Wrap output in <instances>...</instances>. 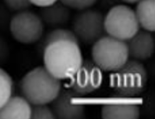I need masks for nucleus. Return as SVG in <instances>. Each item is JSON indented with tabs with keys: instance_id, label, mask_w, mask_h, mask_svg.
<instances>
[{
	"instance_id": "obj_1",
	"label": "nucleus",
	"mask_w": 155,
	"mask_h": 119,
	"mask_svg": "<svg viewBox=\"0 0 155 119\" xmlns=\"http://www.w3.org/2000/svg\"><path fill=\"white\" fill-rule=\"evenodd\" d=\"M43 56L44 67L60 80H71L83 62L79 44L69 40H60L47 45Z\"/></svg>"
},
{
	"instance_id": "obj_2",
	"label": "nucleus",
	"mask_w": 155,
	"mask_h": 119,
	"mask_svg": "<svg viewBox=\"0 0 155 119\" xmlns=\"http://www.w3.org/2000/svg\"><path fill=\"white\" fill-rule=\"evenodd\" d=\"M61 90V80L51 75L44 66L30 70L20 82L21 93L31 105L50 104Z\"/></svg>"
},
{
	"instance_id": "obj_3",
	"label": "nucleus",
	"mask_w": 155,
	"mask_h": 119,
	"mask_svg": "<svg viewBox=\"0 0 155 119\" xmlns=\"http://www.w3.org/2000/svg\"><path fill=\"white\" fill-rule=\"evenodd\" d=\"M147 72L140 61L127 60L124 65L110 75V86L114 93L121 97H134L147 88Z\"/></svg>"
},
{
	"instance_id": "obj_4",
	"label": "nucleus",
	"mask_w": 155,
	"mask_h": 119,
	"mask_svg": "<svg viewBox=\"0 0 155 119\" xmlns=\"http://www.w3.org/2000/svg\"><path fill=\"white\" fill-rule=\"evenodd\" d=\"M91 56L95 65L106 72L117 70L129 59L127 42L106 35L93 44Z\"/></svg>"
},
{
	"instance_id": "obj_5",
	"label": "nucleus",
	"mask_w": 155,
	"mask_h": 119,
	"mask_svg": "<svg viewBox=\"0 0 155 119\" xmlns=\"http://www.w3.org/2000/svg\"><path fill=\"white\" fill-rule=\"evenodd\" d=\"M106 33L114 38L127 41L140 31L135 12L127 5H117L110 8L104 19Z\"/></svg>"
},
{
	"instance_id": "obj_6",
	"label": "nucleus",
	"mask_w": 155,
	"mask_h": 119,
	"mask_svg": "<svg viewBox=\"0 0 155 119\" xmlns=\"http://www.w3.org/2000/svg\"><path fill=\"white\" fill-rule=\"evenodd\" d=\"M10 31L13 38L18 42L31 44L43 38L44 24L37 13L28 10L19 11L10 21Z\"/></svg>"
},
{
	"instance_id": "obj_7",
	"label": "nucleus",
	"mask_w": 155,
	"mask_h": 119,
	"mask_svg": "<svg viewBox=\"0 0 155 119\" xmlns=\"http://www.w3.org/2000/svg\"><path fill=\"white\" fill-rule=\"evenodd\" d=\"M105 17L102 13L92 9H86L79 12L73 20V32L79 43L93 44L105 36Z\"/></svg>"
},
{
	"instance_id": "obj_8",
	"label": "nucleus",
	"mask_w": 155,
	"mask_h": 119,
	"mask_svg": "<svg viewBox=\"0 0 155 119\" xmlns=\"http://www.w3.org/2000/svg\"><path fill=\"white\" fill-rule=\"evenodd\" d=\"M80 95L72 90H61L51 102V109L59 119H81L86 117V107L81 102Z\"/></svg>"
},
{
	"instance_id": "obj_9",
	"label": "nucleus",
	"mask_w": 155,
	"mask_h": 119,
	"mask_svg": "<svg viewBox=\"0 0 155 119\" xmlns=\"http://www.w3.org/2000/svg\"><path fill=\"white\" fill-rule=\"evenodd\" d=\"M102 72L92 60H83L81 68L71 79V90L80 96L90 94L99 89L102 83Z\"/></svg>"
},
{
	"instance_id": "obj_10",
	"label": "nucleus",
	"mask_w": 155,
	"mask_h": 119,
	"mask_svg": "<svg viewBox=\"0 0 155 119\" xmlns=\"http://www.w3.org/2000/svg\"><path fill=\"white\" fill-rule=\"evenodd\" d=\"M128 56L134 60L144 61L153 55L155 50V40L152 32L148 31H139L130 39L127 40Z\"/></svg>"
},
{
	"instance_id": "obj_11",
	"label": "nucleus",
	"mask_w": 155,
	"mask_h": 119,
	"mask_svg": "<svg viewBox=\"0 0 155 119\" xmlns=\"http://www.w3.org/2000/svg\"><path fill=\"white\" fill-rule=\"evenodd\" d=\"M39 16L44 25L57 27L68 24L71 17V12L68 6L59 1L48 6L41 7Z\"/></svg>"
},
{
	"instance_id": "obj_12",
	"label": "nucleus",
	"mask_w": 155,
	"mask_h": 119,
	"mask_svg": "<svg viewBox=\"0 0 155 119\" xmlns=\"http://www.w3.org/2000/svg\"><path fill=\"white\" fill-rule=\"evenodd\" d=\"M31 114V104L23 96H12L0 108V119H28Z\"/></svg>"
},
{
	"instance_id": "obj_13",
	"label": "nucleus",
	"mask_w": 155,
	"mask_h": 119,
	"mask_svg": "<svg viewBox=\"0 0 155 119\" xmlns=\"http://www.w3.org/2000/svg\"><path fill=\"white\" fill-rule=\"evenodd\" d=\"M140 113V107L131 103H112L101 108V117L104 119H137Z\"/></svg>"
},
{
	"instance_id": "obj_14",
	"label": "nucleus",
	"mask_w": 155,
	"mask_h": 119,
	"mask_svg": "<svg viewBox=\"0 0 155 119\" xmlns=\"http://www.w3.org/2000/svg\"><path fill=\"white\" fill-rule=\"evenodd\" d=\"M135 15L140 27L145 31H155V0H140L136 5Z\"/></svg>"
},
{
	"instance_id": "obj_15",
	"label": "nucleus",
	"mask_w": 155,
	"mask_h": 119,
	"mask_svg": "<svg viewBox=\"0 0 155 119\" xmlns=\"http://www.w3.org/2000/svg\"><path fill=\"white\" fill-rule=\"evenodd\" d=\"M41 42L38 46V50L40 52L43 53V51L45 49V47L49 44H52L56 41H60V40H69V41H73L77 44H79L78 39L76 38L74 32L69 30L66 29H61V28H57L53 31H51L49 33H47V35L44 38H41Z\"/></svg>"
},
{
	"instance_id": "obj_16",
	"label": "nucleus",
	"mask_w": 155,
	"mask_h": 119,
	"mask_svg": "<svg viewBox=\"0 0 155 119\" xmlns=\"http://www.w3.org/2000/svg\"><path fill=\"white\" fill-rule=\"evenodd\" d=\"M14 91V83L12 76L5 70L0 68V108L3 106Z\"/></svg>"
},
{
	"instance_id": "obj_17",
	"label": "nucleus",
	"mask_w": 155,
	"mask_h": 119,
	"mask_svg": "<svg viewBox=\"0 0 155 119\" xmlns=\"http://www.w3.org/2000/svg\"><path fill=\"white\" fill-rule=\"evenodd\" d=\"M31 118L32 119H55L56 117L52 109L47 104H36L31 106Z\"/></svg>"
},
{
	"instance_id": "obj_18",
	"label": "nucleus",
	"mask_w": 155,
	"mask_h": 119,
	"mask_svg": "<svg viewBox=\"0 0 155 119\" xmlns=\"http://www.w3.org/2000/svg\"><path fill=\"white\" fill-rule=\"evenodd\" d=\"M64 5L69 9H74L78 11H83L89 9L98 1V0H59Z\"/></svg>"
},
{
	"instance_id": "obj_19",
	"label": "nucleus",
	"mask_w": 155,
	"mask_h": 119,
	"mask_svg": "<svg viewBox=\"0 0 155 119\" xmlns=\"http://www.w3.org/2000/svg\"><path fill=\"white\" fill-rule=\"evenodd\" d=\"M4 2L10 10L15 12L27 10L31 5L29 0H4Z\"/></svg>"
},
{
	"instance_id": "obj_20",
	"label": "nucleus",
	"mask_w": 155,
	"mask_h": 119,
	"mask_svg": "<svg viewBox=\"0 0 155 119\" xmlns=\"http://www.w3.org/2000/svg\"><path fill=\"white\" fill-rule=\"evenodd\" d=\"M10 50L6 41L0 37V63H4L9 57Z\"/></svg>"
},
{
	"instance_id": "obj_21",
	"label": "nucleus",
	"mask_w": 155,
	"mask_h": 119,
	"mask_svg": "<svg viewBox=\"0 0 155 119\" xmlns=\"http://www.w3.org/2000/svg\"><path fill=\"white\" fill-rule=\"evenodd\" d=\"M31 5H34L38 7H44L50 5L57 2V0H29Z\"/></svg>"
},
{
	"instance_id": "obj_22",
	"label": "nucleus",
	"mask_w": 155,
	"mask_h": 119,
	"mask_svg": "<svg viewBox=\"0 0 155 119\" xmlns=\"http://www.w3.org/2000/svg\"><path fill=\"white\" fill-rule=\"evenodd\" d=\"M123 2H126V3H128V4H135V3H138L140 0H121Z\"/></svg>"
}]
</instances>
